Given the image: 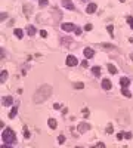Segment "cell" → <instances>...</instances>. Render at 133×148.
Segmentation results:
<instances>
[{"label": "cell", "instance_id": "e575fe53", "mask_svg": "<svg viewBox=\"0 0 133 148\" xmlns=\"http://www.w3.org/2000/svg\"><path fill=\"white\" fill-rule=\"evenodd\" d=\"M53 108H55V110H59L61 107H59V104H55V105H53Z\"/></svg>", "mask_w": 133, "mask_h": 148}, {"label": "cell", "instance_id": "ffe728a7", "mask_svg": "<svg viewBox=\"0 0 133 148\" xmlns=\"http://www.w3.org/2000/svg\"><path fill=\"white\" fill-rule=\"evenodd\" d=\"M121 93L124 95L126 98H130V96H132V93H130V92L127 90V88H123V90H121Z\"/></svg>", "mask_w": 133, "mask_h": 148}, {"label": "cell", "instance_id": "8992f818", "mask_svg": "<svg viewBox=\"0 0 133 148\" xmlns=\"http://www.w3.org/2000/svg\"><path fill=\"white\" fill-rule=\"evenodd\" d=\"M62 6L70 9V11H74V5L71 3V0H62Z\"/></svg>", "mask_w": 133, "mask_h": 148}, {"label": "cell", "instance_id": "30bf717a", "mask_svg": "<svg viewBox=\"0 0 133 148\" xmlns=\"http://www.w3.org/2000/svg\"><path fill=\"white\" fill-rule=\"evenodd\" d=\"M12 104H13V98H12V96H5V98H3V105L9 107V105H12Z\"/></svg>", "mask_w": 133, "mask_h": 148}, {"label": "cell", "instance_id": "d6a6232c", "mask_svg": "<svg viewBox=\"0 0 133 148\" xmlns=\"http://www.w3.org/2000/svg\"><path fill=\"white\" fill-rule=\"evenodd\" d=\"M84 28L87 30V31H90V30H92V25H90V24H87V25H86Z\"/></svg>", "mask_w": 133, "mask_h": 148}, {"label": "cell", "instance_id": "1f68e13d", "mask_svg": "<svg viewBox=\"0 0 133 148\" xmlns=\"http://www.w3.org/2000/svg\"><path fill=\"white\" fill-rule=\"evenodd\" d=\"M83 116L87 117V116H89V110H83Z\"/></svg>", "mask_w": 133, "mask_h": 148}, {"label": "cell", "instance_id": "9c48e42d", "mask_svg": "<svg viewBox=\"0 0 133 148\" xmlns=\"http://www.w3.org/2000/svg\"><path fill=\"white\" fill-rule=\"evenodd\" d=\"M111 86H112V84H111V82H109L108 79H103V80H102V89L109 90V89H111Z\"/></svg>", "mask_w": 133, "mask_h": 148}, {"label": "cell", "instance_id": "7402d4cb", "mask_svg": "<svg viewBox=\"0 0 133 148\" xmlns=\"http://www.w3.org/2000/svg\"><path fill=\"white\" fill-rule=\"evenodd\" d=\"M102 46L105 47V49H108V50H112V49H115L112 45H107V43H102Z\"/></svg>", "mask_w": 133, "mask_h": 148}, {"label": "cell", "instance_id": "ac0fdd59", "mask_svg": "<svg viewBox=\"0 0 133 148\" xmlns=\"http://www.w3.org/2000/svg\"><path fill=\"white\" fill-rule=\"evenodd\" d=\"M16 112H18V108H16V107H13L12 110H11V112H9V117L13 118L15 116H16Z\"/></svg>", "mask_w": 133, "mask_h": 148}, {"label": "cell", "instance_id": "d4e9b609", "mask_svg": "<svg viewBox=\"0 0 133 148\" xmlns=\"http://www.w3.org/2000/svg\"><path fill=\"white\" fill-rule=\"evenodd\" d=\"M74 88H75V89H83V88H84V84H83V83H75V84H74Z\"/></svg>", "mask_w": 133, "mask_h": 148}, {"label": "cell", "instance_id": "484cf974", "mask_svg": "<svg viewBox=\"0 0 133 148\" xmlns=\"http://www.w3.org/2000/svg\"><path fill=\"white\" fill-rule=\"evenodd\" d=\"M74 33H75V36H80V34H81V28H80V27H75Z\"/></svg>", "mask_w": 133, "mask_h": 148}, {"label": "cell", "instance_id": "5bb4252c", "mask_svg": "<svg viewBox=\"0 0 133 148\" xmlns=\"http://www.w3.org/2000/svg\"><path fill=\"white\" fill-rule=\"evenodd\" d=\"M15 36H16L18 39H22V37H24V31H22V30H19V28H16V30H15Z\"/></svg>", "mask_w": 133, "mask_h": 148}, {"label": "cell", "instance_id": "e0dca14e", "mask_svg": "<svg viewBox=\"0 0 133 148\" xmlns=\"http://www.w3.org/2000/svg\"><path fill=\"white\" fill-rule=\"evenodd\" d=\"M49 126H50V129H55V127H56V120H55V118H49Z\"/></svg>", "mask_w": 133, "mask_h": 148}, {"label": "cell", "instance_id": "d590c367", "mask_svg": "<svg viewBox=\"0 0 133 148\" xmlns=\"http://www.w3.org/2000/svg\"><path fill=\"white\" fill-rule=\"evenodd\" d=\"M130 58H132V59H133V53H132V55H130Z\"/></svg>", "mask_w": 133, "mask_h": 148}, {"label": "cell", "instance_id": "cb8c5ba5", "mask_svg": "<svg viewBox=\"0 0 133 148\" xmlns=\"http://www.w3.org/2000/svg\"><path fill=\"white\" fill-rule=\"evenodd\" d=\"M58 142H59V144H64V142H65V136L59 135V136H58Z\"/></svg>", "mask_w": 133, "mask_h": 148}, {"label": "cell", "instance_id": "6da1fadb", "mask_svg": "<svg viewBox=\"0 0 133 148\" xmlns=\"http://www.w3.org/2000/svg\"><path fill=\"white\" fill-rule=\"evenodd\" d=\"M52 95V86H49V84H43L42 88L37 89V92L34 93V102H43V101H46Z\"/></svg>", "mask_w": 133, "mask_h": 148}, {"label": "cell", "instance_id": "9a60e30c", "mask_svg": "<svg viewBox=\"0 0 133 148\" xmlns=\"http://www.w3.org/2000/svg\"><path fill=\"white\" fill-rule=\"evenodd\" d=\"M6 79H7V71H2V76H0V82L5 83V82H6Z\"/></svg>", "mask_w": 133, "mask_h": 148}, {"label": "cell", "instance_id": "603a6c76", "mask_svg": "<svg viewBox=\"0 0 133 148\" xmlns=\"http://www.w3.org/2000/svg\"><path fill=\"white\" fill-rule=\"evenodd\" d=\"M48 3H49L48 0H39V5L42 6V7H44V6H48Z\"/></svg>", "mask_w": 133, "mask_h": 148}, {"label": "cell", "instance_id": "4fadbf2b", "mask_svg": "<svg viewBox=\"0 0 133 148\" xmlns=\"http://www.w3.org/2000/svg\"><path fill=\"white\" fill-rule=\"evenodd\" d=\"M92 73H93L95 77H99L101 76V68H99V67H93V68H92Z\"/></svg>", "mask_w": 133, "mask_h": 148}, {"label": "cell", "instance_id": "2e32d148", "mask_svg": "<svg viewBox=\"0 0 133 148\" xmlns=\"http://www.w3.org/2000/svg\"><path fill=\"white\" fill-rule=\"evenodd\" d=\"M108 71L111 73V74H117V68H115L112 64H108Z\"/></svg>", "mask_w": 133, "mask_h": 148}, {"label": "cell", "instance_id": "8d00e7d4", "mask_svg": "<svg viewBox=\"0 0 133 148\" xmlns=\"http://www.w3.org/2000/svg\"><path fill=\"white\" fill-rule=\"evenodd\" d=\"M130 27H132V28H133V22H132V24H130Z\"/></svg>", "mask_w": 133, "mask_h": 148}, {"label": "cell", "instance_id": "ba28073f", "mask_svg": "<svg viewBox=\"0 0 133 148\" xmlns=\"http://www.w3.org/2000/svg\"><path fill=\"white\" fill-rule=\"evenodd\" d=\"M96 9H98L96 3H90V5L87 6V9H86V12H87V13H95V12H96Z\"/></svg>", "mask_w": 133, "mask_h": 148}, {"label": "cell", "instance_id": "52a82bcc", "mask_svg": "<svg viewBox=\"0 0 133 148\" xmlns=\"http://www.w3.org/2000/svg\"><path fill=\"white\" fill-rule=\"evenodd\" d=\"M83 53H84L86 58H92V56L95 55V50H93V49H90V47H86L84 50H83Z\"/></svg>", "mask_w": 133, "mask_h": 148}, {"label": "cell", "instance_id": "f1b7e54d", "mask_svg": "<svg viewBox=\"0 0 133 148\" xmlns=\"http://www.w3.org/2000/svg\"><path fill=\"white\" fill-rule=\"evenodd\" d=\"M40 36H42V37H48V33H46L44 30H42V31H40Z\"/></svg>", "mask_w": 133, "mask_h": 148}, {"label": "cell", "instance_id": "4dcf8cb0", "mask_svg": "<svg viewBox=\"0 0 133 148\" xmlns=\"http://www.w3.org/2000/svg\"><path fill=\"white\" fill-rule=\"evenodd\" d=\"M123 138H124V133H118V135H117V139H118V141L123 139Z\"/></svg>", "mask_w": 133, "mask_h": 148}, {"label": "cell", "instance_id": "d6986e66", "mask_svg": "<svg viewBox=\"0 0 133 148\" xmlns=\"http://www.w3.org/2000/svg\"><path fill=\"white\" fill-rule=\"evenodd\" d=\"M70 41H73L71 37H64V39H61V43H62V45H68Z\"/></svg>", "mask_w": 133, "mask_h": 148}, {"label": "cell", "instance_id": "f546056e", "mask_svg": "<svg viewBox=\"0 0 133 148\" xmlns=\"http://www.w3.org/2000/svg\"><path fill=\"white\" fill-rule=\"evenodd\" d=\"M107 132H108V133H112V126H111V124L107 127Z\"/></svg>", "mask_w": 133, "mask_h": 148}, {"label": "cell", "instance_id": "7c38bea8", "mask_svg": "<svg viewBox=\"0 0 133 148\" xmlns=\"http://www.w3.org/2000/svg\"><path fill=\"white\" fill-rule=\"evenodd\" d=\"M27 33H28L30 37H33V36L36 34V28H34L33 25H28V27H27Z\"/></svg>", "mask_w": 133, "mask_h": 148}, {"label": "cell", "instance_id": "74e56055", "mask_svg": "<svg viewBox=\"0 0 133 148\" xmlns=\"http://www.w3.org/2000/svg\"><path fill=\"white\" fill-rule=\"evenodd\" d=\"M92 148H96V147H92Z\"/></svg>", "mask_w": 133, "mask_h": 148}, {"label": "cell", "instance_id": "8fae6325", "mask_svg": "<svg viewBox=\"0 0 133 148\" xmlns=\"http://www.w3.org/2000/svg\"><path fill=\"white\" fill-rule=\"evenodd\" d=\"M120 84H121V88H127V86L130 84V80H129L127 77H121V79H120Z\"/></svg>", "mask_w": 133, "mask_h": 148}, {"label": "cell", "instance_id": "44dd1931", "mask_svg": "<svg viewBox=\"0 0 133 148\" xmlns=\"http://www.w3.org/2000/svg\"><path fill=\"white\" fill-rule=\"evenodd\" d=\"M108 33L111 37H114V27H112V25H108Z\"/></svg>", "mask_w": 133, "mask_h": 148}, {"label": "cell", "instance_id": "277c9868", "mask_svg": "<svg viewBox=\"0 0 133 148\" xmlns=\"http://www.w3.org/2000/svg\"><path fill=\"white\" fill-rule=\"evenodd\" d=\"M77 129H79L80 133H84V132H87V130L90 129V124H89V123H84V121H83V123H80V124H79V127H77Z\"/></svg>", "mask_w": 133, "mask_h": 148}, {"label": "cell", "instance_id": "3957f363", "mask_svg": "<svg viewBox=\"0 0 133 148\" xmlns=\"http://www.w3.org/2000/svg\"><path fill=\"white\" fill-rule=\"evenodd\" d=\"M61 28L64 31H73V30H75V25L71 22H64V24H61Z\"/></svg>", "mask_w": 133, "mask_h": 148}, {"label": "cell", "instance_id": "5b68a950", "mask_svg": "<svg viewBox=\"0 0 133 148\" xmlns=\"http://www.w3.org/2000/svg\"><path fill=\"white\" fill-rule=\"evenodd\" d=\"M77 62H79L77 58L73 56V55H70V56L66 58V65H68V67H74V65H77Z\"/></svg>", "mask_w": 133, "mask_h": 148}, {"label": "cell", "instance_id": "83f0119b", "mask_svg": "<svg viewBox=\"0 0 133 148\" xmlns=\"http://www.w3.org/2000/svg\"><path fill=\"white\" fill-rule=\"evenodd\" d=\"M124 138H127V139H132V133H130V132L124 133Z\"/></svg>", "mask_w": 133, "mask_h": 148}, {"label": "cell", "instance_id": "7a4b0ae2", "mask_svg": "<svg viewBox=\"0 0 133 148\" xmlns=\"http://www.w3.org/2000/svg\"><path fill=\"white\" fill-rule=\"evenodd\" d=\"M2 139L6 145H11V144H15L16 138H15V132L12 129H5V132L2 133Z\"/></svg>", "mask_w": 133, "mask_h": 148}, {"label": "cell", "instance_id": "4316f807", "mask_svg": "<svg viewBox=\"0 0 133 148\" xmlns=\"http://www.w3.org/2000/svg\"><path fill=\"white\" fill-rule=\"evenodd\" d=\"M24 136L25 138H30V132L27 130V127H24Z\"/></svg>", "mask_w": 133, "mask_h": 148}, {"label": "cell", "instance_id": "836d02e7", "mask_svg": "<svg viewBox=\"0 0 133 148\" xmlns=\"http://www.w3.org/2000/svg\"><path fill=\"white\" fill-rule=\"evenodd\" d=\"M81 67H84L86 68V67H87V61H83V62H81Z\"/></svg>", "mask_w": 133, "mask_h": 148}]
</instances>
